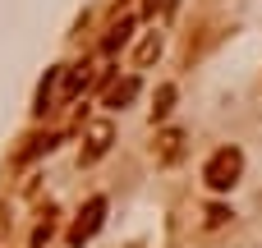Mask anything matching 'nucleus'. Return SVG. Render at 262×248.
<instances>
[{
  "instance_id": "20e7f679",
  "label": "nucleus",
  "mask_w": 262,
  "mask_h": 248,
  "mask_svg": "<svg viewBox=\"0 0 262 248\" xmlns=\"http://www.w3.org/2000/svg\"><path fill=\"white\" fill-rule=\"evenodd\" d=\"M129 97H134V83H124V87H115V92H111V106H120V101H129Z\"/></svg>"
},
{
  "instance_id": "f257e3e1",
  "label": "nucleus",
  "mask_w": 262,
  "mask_h": 248,
  "mask_svg": "<svg viewBox=\"0 0 262 248\" xmlns=\"http://www.w3.org/2000/svg\"><path fill=\"white\" fill-rule=\"evenodd\" d=\"M239 166H244V156H239L235 147H221V152L207 161V184H212V189H230V184L239 179Z\"/></svg>"
},
{
  "instance_id": "7ed1b4c3",
  "label": "nucleus",
  "mask_w": 262,
  "mask_h": 248,
  "mask_svg": "<svg viewBox=\"0 0 262 248\" xmlns=\"http://www.w3.org/2000/svg\"><path fill=\"white\" fill-rule=\"evenodd\" d=\"M106 138H111V129H106V124H97V129H92V156H97V152H106Z\"/></svg>"
},
{
  "instance_id": "39448f33",
  "label": "nucleus",
  "mask_w": 262,
  "mask_h": 248,
  "mask_svg": "<svg viewBox=\"0 0 262 248\" xmlns=\"http://www.w3.org/2000/svg\"><path fill=\"white\" fill-rule=\"evenodd\" d=\"M170 110V87H161V97H157V115H166Z\"/></svg>"
},
{
  "instance_id": "f03ea898",
  "label": "nucleus",
  "mask_w": 262,
  "mask_h": 248,
  "mask_svg": "<svg viewBox=\"0 0 262 248\" xmlns=\"http://www.w3.org/2000/svg\"><path fill=\"white\" fill-rule=\"evenodd\" d=\"M101 212H106V202H101V198H92V202H88V212L74 221V230H69V244H83V239H92V235H97V226H101Z\"/></svg>"
}]
</instances>
